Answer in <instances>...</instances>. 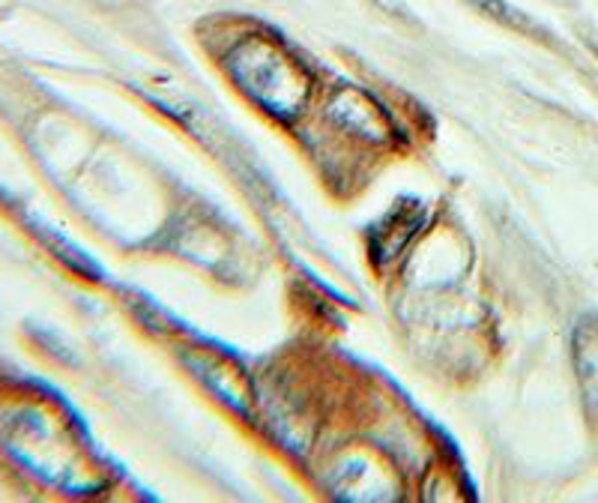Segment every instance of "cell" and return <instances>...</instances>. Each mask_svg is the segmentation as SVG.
Returning a JSON list of instances; mask_svg holds the SVG:
<instances>
[{"instance_id": "6da1fadb", "label": "cell", "mask_w": 598, "mask_h": 503, "mask_svg": "<svg viewBox=\"0 0 598 503\" xmlns=\"http://www.w3.org/2000/svg\"><path fill=\"white\" fill-rule=\"evenodd\" d=\"M227 67L240 81V88L261 99L266 109L296 111L305 97V81L291 60L264 40L240 42L227 54Z\"/></svg>"}, {"instance_id": "7a4b0ae2", "label": "cell", "mask_w": 598, "mask_h": 503, "mask_svg": "<svg viewBox=\"0 0 598 503\" xmlns=\"http://www.w3.org/2000/svg\"><path fill=\"white\" fill-rule=\"evenodd\" d=\"M575 369L589 411H598V321L587 318L575 330Z\"/></svg>"}, {"instance_id": "3957f363", "label": "cell", "mask_w": 598, "mask_h": 503, "mask_svg": "<svg viewBox=\"0 0 598 503\" xmlns=\"http://www.w3.org/2000/svg\"><path fill=\"white\" fill-rule=\"evenodd\" d=\"M470 7L482 10L488 19H497L500 24H509L511 30H524V33H536V21H530L520 10L509 7L506 0H467Z\"/></svg>"}]
</instances>
